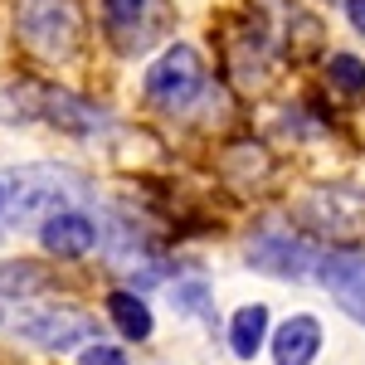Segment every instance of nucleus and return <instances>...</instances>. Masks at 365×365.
Returning a JSON list of instances; mask_svg holds the SVG:
<instances>
[{
  "mask_svg": "<svg viewBox=\"0 0 365 365\" xmlns=\"http://www.w3.org/2000/svg\"><path fill=\"white\" fill-rule=\"evenodd\" d=\"M15 34L25 39L29 54L39 58H68L83 39L78 0H20L15 5Z\"/></svg>",
  "mask_w": 365,
  "mask_h": 365,
  "instance_id": "2",
  "label": "nucleus"
},
{
  "mask_svg": "<svg viewBox=\"0 0 365 365\" xmlns=\"http://www.w3.org/2000/svg\"><path fill=\"white\" fill-rule=\"evenodd\" d=\"M200 93H205V58L190 44H170L146 68V103H156L161 113H185Z\"/></svg>",
  "mask_w": 365,
  "mask_h": 365,
  "instance_id": "3",
  "label": "nucleus"
},
{
  "mask_svg": "<svg viewBox=\"0 0 365 365\" xmlns=\"http://www.w3.org/2000/svg\"><path fill=\"white\" fill-rule=\"evenodd\" d=\"M322 322L312 317V312H292L282 327H273V336H268V351H273V365H312L322 356Z\"/></svg>",
  "mask_w": 365,
  "mask_h": 365,
  "instance_id": "7",
  "label": "nucleus"
},
{
  "mask_svg": "<svg viewBox=\"0 0 365 365\" xmlns=\"http://www.w3.org/2000/svg\"><path fill=\"white\" fill-rule=\"evenodd\" d=\"M88 185L63 166H25L10 170L5 180V215L10 225H44L49 215L68 210V200H78Z\"/></svg>",
  "mask_w": 365,
  "mask_h": 365,
  "instance_id": "1",
  "label": "nucleus"
},
{
  "mask_svg": "<svg viewBox=\"0 0 365 365\" xmlns=\"http://www.w3.org/2000/svg\"><path fill=\"white\" fill-rule=\"evenodd\" d=\"M44 117L54 127H63V132H73V137H88V132L103 127V113L93 103L73 98V93H58V88H49V98H44Z\"/></svg>",
  "mask_w": 365,
  "mask_h": 365,
  "instance_id": "11",
  "label": "nucleus"
},
{
  "mask_svg": "<svg viewBox=\"0 0 365 365\" xmlns=\"http://www.w3.org/2000/svg\"><path fill=\"white\" fill-rule=\"evenodd\" d=\"M98 225L88 220L83 210H58V215H49L44 225H39V244H44V253H54V258H83V253L98 249Z\"/></svg>",
  "mask_w": 365,
  "mask_h": 365,
  "instance_id": "8",
  "label": "nucleus"
},
{
  "mask_svg": "<svg viewBox=\"0 0 365 365\" xmlns=\"http://www.w3.org/2000/svg\"><path fill=\"white\" fill-rule=\"evenodd\" d=\"M273 322H268V307L263 302H249V307H239L234 317H229V351L239 356V361H253L263 346H268V331Z\"/></svg>",
  "mask_w": 365,
  "mask_h": 365,
  "instance_id": "9",
  "label": "nucleus"
},
{
  "mask_svg": "<svg viewBox=\"0 0 365 365\" xmlns=\"http://www.w3.org/2000/svg\"><path fill=\"white\" fill-rule=\"evenodd\" d=\"M49 282V273L29 258H0V297H29Z\"/></svg>",
  "mask_w": 365,
  "mask_h": 365,
  "instance_id": "13",
  "label": "nucleus"
},
{
  "mask_svg": "<svg viewBox=\"0 0 365 365\" xmlns=\"http://www.w3.org/2000/svg\"><path fill=\"white\" fill-rule=\"evenodd\" d=\"M0 322H5V312H0Z\"/></svg>",
  "mask_w": 365,
  "mask_h": 365,
  "instance_id": "19",
  "label": "nucleus"
},
{
  "mask_svg": "<svg viewBox=\"0 0 365 365\" xmlns=\"http://www.w3.org/2000/svg\"><path fill=\"white\" fill-rule=\"evenodd\" d=\"M346 20L356 34H365V0H346Z\"/></svg>",
  "mask_w": 365,
  "mask_h": 365,
  "instance_id": "17",
  "label": "nucleus"
},
{
  "mask_svg": "<svg viewBox=\"0 0 365 365\" xmlns=\"http://www.w3.org/2000/svg\"><path fill=\"white\" fill-rule=\"evenodd\" d=\"M302 220L327 239H356L365 229V195L361 190H317L302 205Z\"/></svg>",
  "mask_w": 365,
  "mask_h": 365,
  "instance_id": "6",
  "label": "nucleus"
},
{
  "mask_svg": "<svg viewBox=\"0 0 365 365\" xmlns=\"http://www.w3.org/2000/svg\"><path fill=\"white\" fill-rule=\"evenodd\" d=\"M0 210H5V180H0Z\"/></svg>",
  "mask_w": 365,
  "mask_h": 365,
  "instance_id": "18",
  "label": "nucleus"
},
{
  "mask_svg": "<svg viewBox=\"0 0 365 365\" xmlns=\"http://www.w3.org/2000/svg\"><path fill=\"white\" fill-rule=\"evenodd\" d=\"M170 307L185 312V317H210V312H215V292H210V282L185 278V282L170 287Z\"/></svg>",
  "mask_w": 365,
  "mask_h": 365,
  "instance_id": "15",
  "label": "nucleus"
},
{
  "mask_svg": "<svg viewBox=\"0 0 365 365\" xmlns=\"http://www.w3.org/2000/svg\"><path fill=\"white\" fill-rule=\"evenodd\" d=\"M15 331L44 351H73L78 341L98 336V322L78 307H39V312H25L15 322Z\"/></svg>",
  "mask_w": 365,
  "mask_h": 365,
  "instance_id": "5",
  "label": "nucleus"
},
{
  "mask_svg": "<svg viewBox=\"0 0 365 365\" xmlns=\"http://www.w3.org/2000/svg\"><path fill=\"white\" fill-rule=\"evenodd\" d=\"M108 322H113L127 341H146L151 331H156V317H151V307H146V297H137L132 287L108 292Z\"/></svg>",
  "mask_w": 365,
  "mask_h": 365,
  "instance_id": "10",
  "label": "nucleus"
},
{
  "mask_svg": "<svg viewBox=\"0 0 365 365\" xmlns=\"http://www.w3.org/2000/svg\"><path fill=\"white\" fill-rule=\"evenodd\" d=\"M78 365H132L122 346H108V341H88L78 351Z\"/></svg>",
  "mask_w": 365,
  "mask_h": 365,
  "instance_id": "16",
  "label": "nucleus"
},
{
  "mask_svg": "<svg viewBox=\"0 0 365 365\" xmlns=\"http://www.w3.org/2000/svg\"><path fill=\"white\" fill-rule=\"evenodd\" d=\"M249 263L268 278H302L312 268H322V249H312L292 229H263L249 239Z\"/></svg>",
  "mask_w": 365,
  "mask_h": 365,
  "instance_id": "4",
  "label": "nucleus"
},
{
  "mask_svg": "<svg viewBox=\"0 0 365 365\" xmlns=\"http://www.w3.org/2000/svg\"><path fill=\"white\" fill-rule=\"evenodd\" d=\"M146 10H151V0H103V20H108L122 49H141L151 39V29H141Z\"/></svg>",
  "mask_w": 365,
  "mask_h": 365,
  "instance_id": "12",
  "label": "nucleus"
},
{
  "mask_svg": "<svg viewBox=\"0 0 365 365\" xmlns=\"http://www.w3.org/2000/svg\"><path fill=\"white\" fill-rule=\"evenodd\" d=\"M327 78H331V88L346 93V98H365V58L331 54V58H327Z\"/></svg>",
  "mask_w": 365,
  "mask_h": 365,
  "instance_id": "14",
  "label": "nucleus"
}]
</instances>
